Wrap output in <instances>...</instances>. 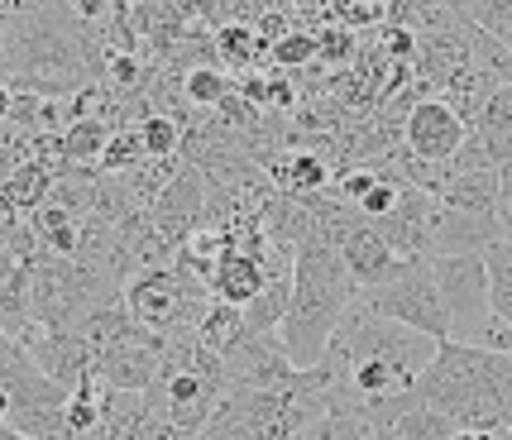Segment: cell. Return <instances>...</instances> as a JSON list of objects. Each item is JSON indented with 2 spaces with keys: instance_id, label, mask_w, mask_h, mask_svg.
Listing matches in <instances>:
<instances>
[{
  "instance_id": "obj_1",
  "label": "cell",
  "mask_w": 512,
  "mask_h": 440,
  "mask_svg": "<svg viewBox=\"0 0 512 440\" xmlns=\"http://www.w3.org/2000/svg\"><path fill=\"white\" fill-rule=\"evenodd\" d=\"M412 393L446 412L460 431H508L512 421V354H493L465 340H436Z\"/></svg>"
},
{
  "instance_id": "obj_2",
  "label": "cell",
  "mask_w": 512,
  "mask_h": 440,
  "mask_svg": "<svg viewBox=\"0 0 512 440\" xmlns=\"http://www.w3.org/2000/svg\"><path fill=\"white\" fill-rule=\"evenodd\" d=\"M359 287L350 283V273L340 264L326 240H302L297 244V259H292V297H288V316L278 326V340L297 369H312L326 340H331L340 311L355 302Z\"/></svg>"
},
{
  "instance_id": "obj_3",
  "label": "cell",
  "mask_w": 512,
  "mask_h": 440,
  "mask_svg": "<svg viewBox=\"0 0 512 440\" xmlns=\"http://www.w3.org/2000/svg\"><path fill=\"white\" fill-rule=\"evenodd\" d=\"M120 302H125L134 326L154 330L163 340H187V335H197V321L206 311V302H211V292L192 273L168 264V268H144V273L125 278Z\"/></svg>"
},
{
  "instance_id": "obj_4",
  "label": "cell",
  "mask_w": 512,
  "mask_h": 440,
  "mask_svg": "<svg viewBox=\"0 0 512 440\" xmlns=\"http://www.w3.org/2000/svg\"><path fill=\"white\" fill-rule=\"evenodd\" d=\"M359 302L407 330H422L431 340H450V316H446L441 292H436V278H431V259L402 264L398 278H388L379 287H364Z\"/></svg>"
},
{
  "instance_id": "obj_5",
  "label": "cell",
  "mask_w": 512,
  "mask_h": 440,
  "mask_svg": "<svg viewBox=\"0 0 512 440\" xmlns=\"http://www.w3.org/2000/svg\"><path fill=\"white\" fill-rule=\"evenodd\" d=\"M431 278L446 302L450 316V340L474 345V335L489 326V278H484V259L479 254H450V259H431Z\"/></svg>"
},
{
  "instance_id": "obj_6",
  "label": "cell",
  "mask_w": 512,
  "mask_h": 440,
  "mask_svg": "<svg viewBox=\"0 0 512 440\" xmlns=\"http://www.w3.org/2000/svg\"><path fill=\"white\" fill-rule=\"evenodd\" d=\"M465 134L469 125L441 96H417L412 106L402 110V149L417 154L422 163H431V168H446L450 158L460 154Z\"/></svg>"
},
{
  "instance_id": "obj_7",
  "label": "cell",
  "mask_w": 512,
  "mask_h": 440,
  "mask_svg": "<svg viewBox=\"0 0 512 440\" xmlns=\"http://www.w3.org/2000/svg\"><path fill=\"white\" fill-rule=\"evenodd\" d=\"M221 369L225 383H235V388H278V383H288L297 374L278 330H249L245 340L221 359Z\"/></svg>"
},
{
  "instance_id": "obj_8",
  "label": "cell",
  "mask_w": 512,
  "mask_h": 440,
  "mask_svg": "<svg viewBox=\"0 0 512 440\" xmlns=\"http://www.w3.org/2000/svg\"><path fill=\"white\" fill-rule=\"evenodd\" d=\"M201 201H206V177L192 163H182L178 173L168 177V187L149 201V225L158 230V240L178 249L187 240V230L201 220Z\"/></svg>"
},
{
  "instance_id": "obj_9",
  "label": "cell",
  "mask_w": 512,
  "mask_h": 440,
  "mask_svg": "<svg viewBox=\"0 0 512 440\" xmlns=\"http://www.w3.org/2000/svg\"><path fill=\"white\" fill-rule=\"evenodd\" d=\"M335 254H340V264H345V273H350V283H355L359 292L398 278L402 264H412V259H398V254L383 244L379 230H374V220H364V216L345 230V240L335 244Z\"/></svg>"
},
{
  "instance_id": "obj_10",
  "label": "cell",
  "mask_w": 512,
  "mask_h": 440,
  "mask_svg": "<svg viewBox=\"0 0 512 440\" xmlns=\"http://www.w3.org/2000/svg\"><path fill=\"white\" fill-rule=\"evenodd\" d=\"M431 211H436V197H431V192H422V187H402L398 201H393V211L374 220V230H379L383 244H388L398 259H426Z\"/></svg>"
},
{
  "instance_id": "obj_11",
  "label": "cell",
  "mask_w": 512,
  "mask_h": 440,
  "mask_svg": "<svg viewBox=\"0 0 512 440\" xmlns=\"http://www.w3.org/2000/svg\"><path fill=\"white\" fill-rule=\"evenodd\" d=\"M24 354L34 359V369H39V374L53 378L58 388H67V393L91 374V359H96L91 345L77 335V330H39V335L24 345Z\"/></svg>"
},
{
  "instance_id": "obj_12",
  "label": "cell",
  "mask_w": 512,
  "mask_h": 440,
  "mask_svg": "<svg viewBox=\"0 0 512 440\" xmlns=\"http://www.w3.org/2000/svg\"><path fill=\"white\" fill-rule=\"evenodd\" d=\"M493 240H503L493 216H465V211H450V206L436 201V211H431V235H426V259L484 254Z\"/></svg>"
},
{
  "instance_id": "obj_13",
  "label": "cell",
  "mask_w": 512,
  "mask_h": 440,
  "mask_svg": "<svg viewBox=\"0 0 512 440\" xmlns=\"http://www.w3.org/2000/svg\"><path fill=\"white\" fill-rule=\"evenodd\" d=\"M259 287H264V264L240 254V249H225L221 264L211 268V278H206L211 302H225V307H240V311L259 297Z\"/></svg>"
},
{
  "instance_id": "obj_14",
  "label": "cell",
  "mask_w": 512,
  "mask_h": 440,
  "mask_svg": "<svg viewBox=\"0 0 512 440\" xmlns=\"http://www.w3.org/2000/svg\"><path fill=\"white\" fill-rule=\"evenodd\" d=\"M431 197L465 211V216H493V197H498V168H474V173H450Z\"/></svg>"
},
{
  "instance_id": "obj_15",
  "label": "cell",
  "mask_w": 512,
  "mask_h": 440,
  "mask_svg": "<svg viewBox=\"0 0 512 440\" xmlns=\"http://www.w3.org/2000/svg\"><path fill=\"white\" fill-rule=\"evenodd\" d=\"M249 335V326H245V311L240 307H225V302H206V311H201V321H197V340L201 350H211V354H230L240 340Z\"/></svg>"
},
{
  "instance_id": "obj_16",
  "label": "cell",
  "mask_w": 512,
  "mask_h": 440,
  "mask_svg": "<svg viewBox=\"0 0 512 440\" xmlns=\"http://www.w3.org/2000/svg\"><path fill=\"white\" fill-rule=\"evenodd\" d=\"M479 259L489 278V311L512 330V240H493Z\"/></svg>"
},
{
  "instance_id": "obj_17",
  "label": "cell",
  "mask_w": 512,
  "mask_h": 440,
  "mask_svg": "<svg viewBox=\"0 0 512 440\" xmlns=\"http://www.w3.org/2000/svg\"><path fill=\"white\" fill-rule=\"evenodd\" d=\"M230 87H235V77H230L221 63L187 67V72L178 77V96L187 101V110H216Z\"/></svg>"
},
{
  "instance_id": "obj_18",
  "label": "cell",
  "mask_w": 512,
  "mask_h": 440,
  "mask_svg": "<svg viewBox=\"0 0 512 440\" xmlns=\"http://www.w3.org/2000/svg\"><path fill=\"white\" fill-rule=\"evenodd\" d=\"M211 39H216V58H225V72H254V67H264L268 48L259 44V34L249 24H221Z\"/></svg>"
},
{
  "instance_id": "obj_19",
  "label": "cell",
  "mask_w": 512,
  "mask_h": 440,
  "mask_svg": "<svg viewBox=\"0 0 512 440\" xmlns=\"http://www.w3.org/2000/svg\"><path fill=\"white\" fill-rule=\"evenodd\" d=\"M134 134L144 144V158H178L182 154V120L168 110H149L144 120H134Z\"/></svg>"
},
{
  "instance_id": "obj_20",
  "label": "cell",
  "mask_w": 512,
  "mask_h": 440,
  "mask_svg": "<svg viewBox=\"0 0 512 440\" xmlns=\"http://www.w3.org/2000/svg\"><path fill=\"white\" fill-rule=\"evenodd\" d=\"M288 297H292V278H264L259 297L245 307V326L249 330H278L288 316Z\"/></svg>"
},
{
  "instance_id": "obj_21",
  "label": "cell",
  "mask_w": 512,
  "mask_h": 440,
  "mask_svg": "<svg viewBox=\"0 0 512 440\" xmlns=\"http://www.w3.org/2000/svg\"><path fill=\"white\" fill-rule=\"evenodd\" d=\"M393 431H398L402 440H450L455 431H460V426H455L446 412L426 407L422 397H417V402H412V407H407V412L393 421Z\"/></svg>"
},
{
  "instance_id": "obj_22",
  "label": "cell",
  "mask_w": 512,
  "mask_h": 440,
  "mask_svg": "<svg viewBox=\"0 0 512 440\" xmlns=\"http://www.w3.org/2000/svg\"><path fill=\"white\" fill-rule=\"evenodd\" d=\"M292 440H374V426L350 417V412H321V417H312Z\"/></svg>"
},
{
  "instance_id": "obj_23",
  "label": "cell",
  "mask_w": 512,
  "mask_h": 440,
  "mask_svg": "<svg viewBox=\"0 0 512 440\" xmlns=\"http://www.w3.org/2000/svg\"><path fill=\"white\" fill-rule=\"evenodd\" d=\"M268 58H273V72H297V67H312L316 63L312 29H288L278 44H268Z\"/></svg>"
},
{
  "instance_id": "obj_24",
  "label": "cell",
  "mask_w": 512,
  "mask_h": 440,
  "mask_svg": "<svg viewBox=\"0 0 512 440\" xmlns=\"http://www.w3.org/2000/svg\"><path fill=\"white\" fill-rule=\"evenodd\" d=\"M493 220H498V235L512 240V163L498 168V197H493Z\"/></svg>"
},
{
  "instance_id": "obj_25",
  "label": "cell",
  "mask_w": 512,
  "mask_h": 440,
  "mask_svg": "<svg viewBox=\"0 0 512 440\" xmlns=\"http://www.w3.org/2000/svg\"><path fill=\"white\" fill-rule=\"evenodd\" d=\"M134 440H197V436H187L182 426H173V421H163V417H154V412H149V417L139 421V436H134Z\"/></svg>"
},
{
  "instance_id": "obj_26",
  "label": "cell",
  "mask_w": 512,
  "mask_h": 440,
  "mask_svg": "<svg viewBox=\"0 0 512 440\" xmlns=\"http://www.w3.org/2000/svg\"><path fill=\"white\" fill-rule=\"evenodd\" d=\"M216 0H178V15H211Z\"/></svg>"
},
{
  "instance_id": "obj_27",
  "label": "cell",
  "mask_w": 512,
  "mask_h": 440,
  "mask_svg": "<svg viewBox=\"0 0 512 440\" xmlns=\"http://www.w3.org/2000/svg\"><path fill=\"white\" fill-rule=\"evenodd\" d=\"M10 101H15V91L0 82V120H10Z\"/></svg>"
},
{
  "instance_id": "obj_28",
  "label": "cell",
  "mask_w": 512,
  "mask_h": 440,
  "mask_svg": "<svg viewBox=\"0 0 512 440\" xmlns=\"http://www.w3.org/2000/svg\"><path fill=\"white\" fill-rule=\"evenodd\" d=\"M374 440H402L393 426H374Z\"/></svg>"
},
{
  "instance_id": "obj_29",
  "label": "cell",
  "mask_w": 512,
  "mask_h": 440,
  "mask_svg": "<svg viewBox=\"0 0 512 440\" xmlns=\"http://www.w3.org/2000/svg\"><path fill=\"white\" fill-rule=\"evenodd\" d=\"M5 417H10V397L0 393V421H5Z\"/></svg>"
}]
</instances>
